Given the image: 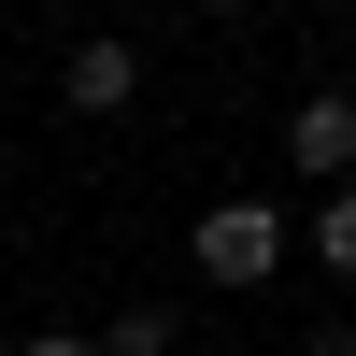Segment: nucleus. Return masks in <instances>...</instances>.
<instances>
[{"instance_id":"nucleus-1","label":"nucleus","mask_w":356,"mask_h":356,"mask_svg":"<svg viewBox=\"0 0 356 356\" xmlns=\"http://www.w3.org/2000/svg\"><path fill=\"white\" fill-rule=\"evenodd\" d=\"M200 271L214 285H271L285 271V214L271 200H214V214H200Z\"/></svg>"},{"instance_id":"nucleus-2","label":"nucleus","mask_w":356,"mask_h":356,"mask_svg":"<svg viewBox=\"0 0 356 356\" xmlns=\"http://www.w3.org/2000/svg\"><path fill=\"white\" fill-rule=\"evenodd\" d=\"M285 157H300L314 186H356V100H342V86H328V100H300V114H285Z\"/></svg>"},{"instance_id":"nucleus-3","label":"nucleus","mask_w":356,"mask_h":356,"mask_svg":"<svg viewBox=\"0 0 356 356\" xmlns=\"http://www.w3.org/2000/svg\"><path fill=\"white\" fill-rule=\"evenodd\" d=\"M129 86H143V57H129V43L100 29V43H72V72H57V100H72V114H129Z\"/></svg>"},{"instance_id":"nucleus-4","label":"nucleus","mask_w":356,"mask_h":356,"mask_svg":"<svg viewBox=\"0 0 356 356\" xmlns=\"http://www.w3.org/2000/svg\"><path fill=\"white\" fill-rule=\"evenodd\" d=\"M171 342H186V314H171V300H129V314L100 328V356H171Z\"/></svg>"},{"instance_id":"nucleus-5","label":"nucleus","mask_w":356,"mask_h":356,"mask_svg":"<svg viewBox=\"0 0 356 356\" xmlns=\"http://www.w3.org/2000/svg\"><path fill=\"white\" fill-rule=\"evenodd\" d=\"M314 257H328V271L356 285V186H328V214H314Z\"/></svg>"},{"instance_id":"nucleus-6","label":"nucleus","mask_w":356,"mask_h":356,"mask_svg":"<svg viewBox=\"0 0 356 356\" xmlns=\"http://www.w3.org/2000/svg\"><path fill=\"white\" fill-rule=\"evenodd\" d=\"M29 356H100V342H72V328H43V342H29Z\"/></svg>"}]
</instances>
